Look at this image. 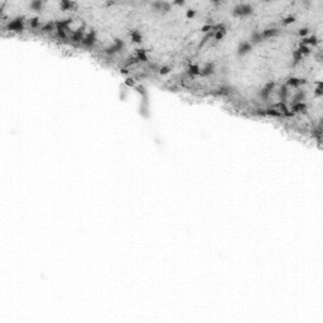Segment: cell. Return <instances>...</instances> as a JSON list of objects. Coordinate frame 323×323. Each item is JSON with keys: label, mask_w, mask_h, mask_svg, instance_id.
Instances as JSON below:
<instances>
[{"label": "cell", "mask_w": 323, "mask_h": 323, "mask_svg": "<svg viewBox=\"0 0 323 323\" xmlns=\"http://www.w3.org/2000/svg\"><path fill=\"white\" fill-rule=\"evenodd\" d=\"M294 22V16H288L287 19H284L283 24H289V23H293Z\"/></svg>", "instance_id": "obj_4"}, {"label": "cell", "mask_w": 323, "mask_h": 323, "mask_svg": "<svg viewBox=\"0 0 323 323\" xmlns=\"http://www.w3.org/2000/svg\"><path fill=\"white\" fill-rule=\"evenodd\" d=\"M252 12V8L249 4H241L235 8V14L236 15H248Z\"/></svg>", "instance_id": "obj_1"}, {"label": "cell", "mask_w": 323, "mask_h": 323, "mask_svg": "<svg viewBox=\"0 0 323 323\" xmlns=\"http://www.w3.org/2000/svg\"><path fill=\"white\" fill-rule=\"evenodd\" d=\"M61 6L64 10H71L72 8L76 6V3H71V1H61Z\"/></svg>", "instance_id": "obj_2"}, {"label": "cell", "mask_w": 323, "mask_h": 323, "mask_svg": "<svg viewBox=\"0 0 323 323\" xmlns=\"http://www.w3.org/2000/svg\"><path fill=\"white\" fill-rule=\"evenodd\" d=\"M30 6H32L34 10H41L42 3H41V1H33V3H30Z\"/></svg>", "instance_id": "obj_3"}, {"label": "cell", "mask_w": 323, "mask_h": 323, "mask_svg": "<svg viewBox=\"0 0 323 323\" xmlns=\"http://www.w3.org/2000/svg\"><path fill=\"white\" fill-rule=\"evenodd\" d=\"M196 15V12L194 10H188L187 12V18H193Z\"/></svg>", "instance_id": "obj_5"}]
</instances>
